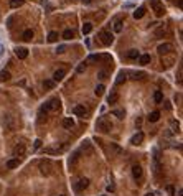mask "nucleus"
Instances as JSON below:
<instances>
[{"label":"nucleus","mask_w":183,"mask_h":196,"mask_svg":"<svg viewBox=\"0 0 183 196\" xmlns=\"http://www.w3.org/2000/svg\"><path fill=\"white\" fill-rule=\"evenodd\" d=\"M139 56H140V53H139V50H130L129 53H127V58H129V59H137Z\"/></svg>","instance_id":"23"},{"label":"nucleus","mask_w":183,"mask_h":196,"mask_svg":"<svg viewBox=\"0 0 183 196\" xmlns=\"http://www.w3.org/2000/svg\"><path fill=\"white\" fill-rule=\"evenodd\" d=\"M154 100L157 102V104H160L163 100V94H162V91H155V94H154Z\"/></svg>","instance_id":"27"},{"label":"nucleus","mask_w":183,"mask_h":196,"mask_svg":"<svg viewBox=\"0 0 183 196\" xmlns=\"http://www.w3.org/2000/svg\"><path fill=\"white\" fill-rule=\"evenodd\" d=\"M112 114L117 117V119H124V115H125V114H124V110H114Z\"/></svg>","instance_id":"37"},{"label":"nucleus","mask_w":183,"mask_h":196,"mask_svg":"<svg viewBox=\"0 0 183 196\" xmlns=\"http://www.w3.org/2000/svg\"><path fill=\"white\" fill-rule=\"evenodd\" d=\"M4 54V48H2V45H0V56Z\"/></svg>","instance_id":"43"},{"label":"nucleus","mask_w":183,"mask_h":196,"mask_svg":"<svg viewBox=\"0 0 183 196\" xmlns=\"http://www.w3.org/2000/svg\"><path fill=\"white\" fill-rule=\"evenodd\" d=\"M63 127H64V129H73V127H74V119H73V117H66V119L63 120Z\"/></svg>","instance_id":"15"},{"label":"nucleus","mask_w":183,"mask_h":196,"mask_svg":"<svg viewBox=\"0 0 183 196\" xmlns=\"http://www.w3.org/2000/svg\"><path fill=\"white\" fill-rule=\"evenodd\" d=\"M168 33H170V30L167 28V26H160V28L155 31V35H157V36H163V35H168Z\"/></svg>","instance_id":"22"},{"label":"nucleus","mask_w":183,"mask_h":196,"mask_svg":"<svg viewBox=\"0 0 183 196\" xmlns=\"http://www.w3.org/2000/svg\"><path fill=\"white\" fill-rule=\"evenodd\" d=\"M64 76H66V71H64V69H58V71L53 74V81H56V83H58V81H61Z\"/></svg>","instance_id":"16"},{"label":"nucleus","mask_w":183,"mask_h":196,"mask_svg":"<svg viewBox=\"0 0 183 196\" xmlns=\"http://www.w3.org/2000/svg\"><path fill=\"white\" fill-rule=\"evenodd\" d=\"M168 193H170V196H173V186H168Z\"/></svg>","instance_id":"41"},{"label":"nucleus","mask_w":183,"mask_h":196,"mask_svg":"<svg viewBox=\"0 0 183 196\" xmlns=\"http://www.w3.org/2000/svg\"><path fill=\"white\" fill-rule=\"evenodd\" d=\"M99 78H102V79H104V78H106V73H104V71H101V73H99Z\"/></svg>","instance_id":"42"},{"label":"nucleus","mask_w":183,"mask_h":196,"mask_svg":"<svg viewBox=\"0 0 183 196\" xmlns=\"http://www.w3.org/2000/svg\"><path fill=\"white\" fill-rule=\"evenodd\" d=\"M175 59H177V58H175V54H170V56H167V54H163L162 64H163V66H165V68H170L172 64H173V63H175Z\"/></svg>","instance_id":"8"},{"label":"nucleus","mask_w":183,"mask_h":196,"mask_svg":"<svg viewBox=\"0 0 183 196\" xmlns=\"http://www.w3.org/2000/svg\"><path fill=\"white\" fill-rule=\"evenodd\" d=\"M59 196H64V195H59Z\"/></svg>","instance_id":"46"},{"label":"nucleus","mask_w":183,"mask_h":196,"mask_svg":"<svg viewBox=\"0 0 183 196\" xmlns=\"http://www.w3.org/2000/svg\"><path fill=\"white\" fill-rule=\"evenodd\" d=\"M43 86H45L46 89H53L54 88V81H45V83H43Z\"/></svg>","instance_id":"36"},{"label":"nucleus","mask_w":183,"mask_h":196,"mask_svg":"<svg viewBox=\"0 0 183 196\" xmlns=\"http://www.w3.org/2000/svg\"><path fill=\"white\" fill-rule=\"evenodd\" d=\"M87 186H89V180L87 178H79L78 183L74 185V190L76 191H83V190H86Z\"/></svg>","instance_id":"7"},{"label":"nucleus","mask_w":183,"mask_h":196,"mask_svg":"<svg viewBox=\"0 0 183 196\" xmlns=\"http://www.w3.org/2000/svg\"><path fill=\"white\" fill-rule=\"evenodd\" d=\"M7 167L9 168H17L18 167V160H10V162L7 163Z\"/></svg>","instance_id":"35"},{"label":"nucleus","mask_w":183,"mask_h":196,"mask_svg":"<svg viewBox=\"0 0 183 196\" xmlns=\"http://www.w3.org/2000/svg\"><path fill=\"white\" fill-rule=\"evenodd\" d=\"M38 167H40V171H41L43 175H50L51 170H53V163L50 160H41V162L38 163Z\"/></svg>","instance_id":"4"},{"label":"nucleus","mask_w":183,"mask_h":196,"mask_svg":"<svg viewBox=\"0 0 183 196\" xmlns=\"http://www.w3.org/2000/svg\"><path fill=\"white\" fill-rule=\"evenodd\" d=\"M10 79V73L9 71H2L0 73V81H9Z\"/></svg>","instance_id":"32"},{"label":"nucleus","mask_w":183,"mask_h":196,"mask_svg":"<svg viewBox=\"0 0 183 196\" xmlns=\"http://www.w3.org/2000/svg\"><path fill=\"white\" fill-rule=\"evenodd\" d=\"M157 51L162 54V56H163V54H168V53L173 51V45H172V43H162V45H158Z\"/></svg>","instance_id":"6"},{"label":"nucleus","mask_w":183,"mask_h":196,"mask_svg":"<svg viewBox=\"0 0 183 196\" xmlns=\"http://www.w3.org/2000/svg\"><path fill=\"white\" fill-rule=\"evenodd\" d=\"M59 99H56V97H53V99H50L48 102H46L45 105L41 107V112H48V110H58L59 109Z\"/></svg>","instance_id":"3"},{"label":"nucleus","mask_w":183,"mask_h":196,"mask_svg":"<svg viewBox=\"0 0 183 196\" xmlns=\"http://www.w3.org/2000/svg\"><path fill=\"white\" fill-rule=\"evenodd\" d=\"M66 50H68L66 45H59L58 48H56V53H58V54H63V53H66Z\"/></svg>","instance_id":"34"},{"label":"nucleus","mask_w":183,"mask_h":196,"mask_svg":"<svg viewBox=\"0 0 183 196\" xmlns=\"http://www.w3.org/2000/svg\"><path fill=\"white\" fill-rule=\"evenodd\" d=\"M142 142H144V134H142V132L135 134L132 138H130V143H132V145H140Z\"/></svg>","instance_id":"12"},{"label":"nucleus","mask_w":183,"mask_h":196,"mask_svg":"<svg viewBox=\"0 0 183 196\" xmlns=\"http://www.w3.org/2000/svg\"><path fill=\"white\" fill-rule=\"evenodd\" d=\"M132 175H134V178H135V180L142 178V175H144V170H142L140 165H134V167H132Z\"/></svg>","instance_id":"11"},{"label":"nucleus","mask_w":183,"mask_h":196,"mask_svg":"<svg viewBox=\"0 0 183 196\" xmlns=\"http://www.w3.org/2000/svg\"><path fill=\"white\" fill-rule=\"evenodd\" d=\"M150 54H140V56H139V63H140V64H149L150 63Z\"/></svg>","instance_id":"20"},{"label":"nucleus","mask_w":183,"mask_h":196,"mask_svg":"<svg viewBox=\"0 0 183 196\" xmlns=\"http://www.w3.org/2000/svg\"><path fill=\"white\" fill-rule=\"evenodd\" d=\"M84 69H86V63H81V64L78 66V69H76V71H78V73H83Z\"/></svg>","instance_id":"38"},{"label":"nucleus","mask_w":183,"mask_h":196,"mask_svg":"<svg viewBox=\"0 0 183 196\" xmlns=\"http://www.w3.org/2000/svg\"><path fill=\"white\" fill-rule=\"evenodd\" d=\"M58 38H59V35L56 33V31H51V33L48 35V41H50V43H56V41H58Z\"/></svg>","instance_id":"26"},{"label":"nucleus","mask_w":183,"mask_h":196,"mask_svg":"<svg viewBox=\"0 0 183 196\" xmlns=\"http://www.w3.org/2000/svg\"><path fill=\"white\" fill-rule=\"evenodd\" d=\"M130 76H132V79L137 81V79H144V78H145V73H144V71H139V73H132Z\"/></svg>","instance_id":"28"},{"label":"nucleus","mask_w":183,"mask_h":196,"mask_svg":"<svg viewBox=\"0 0 183 196\" xmlns=\"http://www.w3.org/2000/svg\"><path fill=\"white\" fill-rule=\"evenodd\" d=\"M99 40H101V43H102L104 46H109L111 43L114 41V36L109 33V31H101V33H99Z\"/></svg>","instance_id":"5"},{"label":"nucleus","mask_w":183,"mask_h":196,"mask_svg":"<svg viewBox=\"0 0 183 196\" xmlns=\"http://www.w3.org/2000/svg\"><path fill=\"white\" fill-rule=\"evenodd\" d=\"M101 59H111V56L109 54H92V56H89V61H101Z\"/></svg>","instance_id":"14"},{"label":"nucleus","mask_w":183,"mask_h":196,"mask_svg":"<svg viewBox=\"0 0 183 196\" xmlns=\"http://www.w3.org/2000/svg\"><path fill=\"white\" fill-rule=\"evenodd\" d=\"M96 129L101 130V132H104V134H107V132H111V129H112V124L107 120V117H99V119H97V124H96Z\"/></svg>","instance_id":"1"},{"label":"nucleus","mask_w":183,"mask_h":196,"mask_svg":"<svg viewBox=\"0 0 183 196\" xmlns=\"http://www.w3.org/2000/svg\"><path fill=\"white\" fill-rule=\"evenodd\" d=\"M13 155H15V157H23V155H25V143H18V145L13 148Z\"/></svg>","instance_id":"10"},{"label":"nucleus","mask_w":183,"mask_h":196,"mask_svg":"<svg viewBox=\"0 0 183 196\" xmlns=\"http://www.w3.org/2000/svg\"><path fill=\"white\" fill-rule=\"evenodd\" d=\"M73 112H74L76 115H81V117H84V115H86V112H87V109L84 107L83 104H78V105H74V109H73Z\"/></svg>","instance_id":"9"},{"label":"nucleus","mask_w":183,"mask_h":196,"mask_svg":"<svg viewBox=\"0 0 183 196\" xmlns=\"http://www.w3.org/2000/svg\"><path fill=\"white\" fill-rule=\"evenodd\" d=\"M15 54H17V58L25 59L26 56H28V50H26V48H17V50H15Z\"/></svg>","instance_id":"13"},{"label":"nucleus","mask_w":183,"mask_h":196,"mask_svg":"<svg viewBox=\"0 0 183 196\" xmlns=\"http://www.w3.org/2000/svg\"><path fill=\"white\" fill-rule=\"evenodd\" d=\"M158 119H160V112H158V110H155V112H150L149 122H157Z\"/></svg>","instance_id":"24"},{"label":"nucleus","mask_w":183,"mask_h":196,"mask_svg":"<svg viewBox=\"0 0 183 196\" xmlns=\"http://www.w3.org/2000/svg\"><path fill=\"white\" fill-rule=\"evenodd\" d=\"M21 38H23L25 41H31V38H33V31H31V30H25L23 35H21Z\"/></svg>","instance_id":"21"},{"label":"nucleus","mask_w":183,"mask_h":196,"mask_svg":"<svg viewBox=\"0 0 183 196\" xmlns=\"http://www.w3.org/2000/svg\"><path fill=\"white\" fill-rule=\"evenodd\" d=\"M104 91H106V88L102 86V84H99V86L96 88V91H94V92H96V96H102V94H104Z\"/></svg>","instance_id":"33"},{"label":"nucleus","mask_w":183,"mask_h":196,"mask_svg":"<svg viewBox=\"0 0 183 196\" xmlns=\"http://www.w3.org/2000/svg\"><path fill=\"white\" fill-rule=\"evenodd\" d=\"M144 15H145V7H139V9L134 12V18H135V20H140Z\"/></svg>","instance_id":"17"},{"label":"nucleus","mask_w":183,"mask_h":196,"mask_svg":"<svg viewBox=\"0 0 183 196\" xmlns=\"http://www.w3.org/2000/svg\"><path fill=\"white\" fill-rule=\"evenodd\" d=\"M172 127H173V132H180V125H178V122H172Z\"/></svg>","instance_id":"39"},{"label":"nucleus","mask_w":183,"mask_h":196,"mask_svg":"<svg viewBox=\"0 0 183 196\" xmlns=\"http://www.w3.org/2000/svg\"><path fill=\"white\" fill-rule=\"evenodd\" d=\"M92 31V25L91 23H84L83 25V35H89Z\"/></svg>","instance_id":"29"},{"label":"nucleus","mask_w":183,"mask_h":196,"mask_svg":"<svg viewBox=\"0 0 183 196\" xmlns=\"http://www.w3.org/2000/svg\"><path fill=\"white\" fill-rule=\"evenodd\" d=\"M117 99H119L117 92H111V94H109V97H107V102H109V104H116Z\"/></svg>","instance_id":"25"},{"label":"nucleus","mask_w":183,"mask_h":196,"mask_svg":"<svg viewBox=\"0 0 183 196\" xmlns=\"http://www.w3.org/2000/svg\"><path fill=\"white\" fill-rule=\"evenodd\" d=\"M21 5H23L21 0H12V2H10V7H12V9H18V7H21Z\"/></svg>","instance_id":"31"},{"label":"nucleus","mask_w":183,"mask_h":196,"mask_svg":"<svg viewBox=\"0 0 183 196\" xmlns=\"http://www.w3.org/2000/svg\"><path fill=\"white\" fill-rule=\"evenodd\" d=\"M63 38H64V40H71V38H74V31H73V30H66V31L63 33Z\"/></svg>","instance_id":"30"},{"label":"nucleus","mask_w":183,"mask_h":196,"mask_svg":"<svg viewBox=\"0 0 183 196\" xmlns=\"http://www.w3.org/2000/svg\"><path fill=\"white\" fill-rule=\"evenodd\" d=\"M40 147H41V140L38 138V140H35V145H33V148H35V150H38Z\"/></svg>","instance_id":"40"},{"label":"nucleus","mask_w":183,"mask_h":196,"mask_svg":"<svg viewBox=\"0 0 183 196\" xmlns=\"http://www.w3.org/2000/svg\"><path fill=\"white\" fill-rule=\"evenodd\" d=\"M122 25H124V21H122L121 18H117V20L114 21V31H116V33H121V31H122Z\"/></svg>","instance_id":"19"},{"label":"nucleus","mask_w":183,"mask_h":196,"mask_svg":"<svg viewBox=\"0 0 183 196\" xmlns=\"http://www.w3.org/2000/svg\"><path fill=\"white\" fill-rule=\"evenodd\" d=\"M150 7H152V10L155 12L157 17H163L165 15V7H163V4L160 0H150Z\"/></svg>","instance_id":"2"},{"label":"nucleus","mask_w":183,"mask_h":196,"mask_svg":"<svg viewBox=\"0 0 183 196\" xmlns=\"http://www.w3.org/2000/svg\"><path fill=\"white\" fill-rule=\"evenodd\" d=\"M145 196H155V195H154V193H149V195H145Z\"/></svg>","instance_id":"45"},{"label":"nucleus","mask_w":183,"mask_h":196,"mask_svg":"<svg viewBox=\"0 0 183 196\" xmlns=\"http://www.w3.org/2000/svg\"><path fill=\"white\" fill-rule=\"evenodd\" d=\"M83 2H84V4H89V2H91V0H83Z\"/></svg>","instance_id":"44"},{"label":"nucleus","mask_w":183,"mask_h":196,"mask_svg":"<svg viewBox=\"0 0 183 196\" xmlns=\"http://www.w3.org/2000/svg\"><path fill=\"white\" fill-rule=\"evenodd\" d=\"M127 81V73L125 71H121L119 74H117V79H116V84H122Z\"/></svg>","instance_id":"18"}]
</instances>
